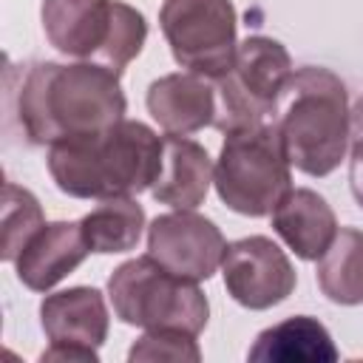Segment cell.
<instances>
[{"label":"cell","instance_id":"obj_21","mask_svg":"<svg viewBox=\"0 0 363 363\" xmlns=\"http://www.w3.org/2000/svg\"><path fill=\"white\" fill-rule=\"evenodd\" d=\"M128 360H173V363H199L201 349L196 343V335L176 332V329H153L145 332L128 352Z\"/></svg>","mask_w":363,"mask_h":363},{"label":"cell","instance_id":"obj_16","mask_svg":"<svg viewBox=\"0 0 363 363\" xmlns=\"http://www.w3.org/2000/svg\"><path fill=\"white\" fill-rule=\"evenodd\" d=\"M337 357L329 329L312 315H292L267 326L247 352L250 363H335Z\"/></svg>","mask_w":363,"mask_h":363},{"label":"cell","instance_id":"obj_17","mask_svg":"<svg viewBox=\"0 0 363 363\" xmlns=\"http://www.w3.org/2000/svg\"><path fill=\"white\" fill-rule=\"evenodd\" d=\"M145 224H147L145 207L133 196L102 199L91 213L79 218V227L91 252H99V255L133 250L142 238Z\"/></svg>","mask_w":363,"mask_h":363},{"label":"cell","instance_id":"obj_7","mask_svg":"<svg viewBox=\"0 0 363 363\" xmlns=\"http://www.w3.org/2000/svg\"><path fill=\"white\" fill-rule=\"evenodd\" d=\"M159 28L173 60L201 77L224 74L238 51V14L233 0H164Z\"/></svg>","mask_w":363,"mask_h":363},{"label":"cell","instance_id":"obj_10","mask_svg":"<svg viewBox=\"0 0 363 363\" xmlns=\"http://www.w3.org/2000/svg\"><path fill=\"white\" fill-rule=\"evenodd\" d=\"M145 105L164 133L187 136L213 125L216 88L210 77H201L193 71H176L147 85Z\"/></svg>","mask_w":363,"mask_h":363},{"label":"cell","instance_id":"obj_24","mask_svg":"<svg viewBox=\"0 0 363 363\" xmlns=\"http://www.w3.org/2000/svg\"><path fill=\"white\" fill-rule=\"evenodd\" d=\"M360 139H363V94L352 105V142H360Z\"/></svg>","mask_w":363,"mask_h":363},{"label":"cell","instance_id":"obj_5","mask_svg":"<svg viewBox=\"0 0 363 363\" xmlns=\"http://www.w3.org/2000/svg\"><path fill=\"white\" fill-rule=\"evenodd\" d=\"M213 184L230 210L250 218L269 216L292 190V164L275 122L230 130L216 159Z\"/></svg>","mask_w":363,"mask_h":363},{"label":"cell","instance_id":"obj_11","mask_svg":"<svg viewBox=\"0 0 363 363\" xmlns=\"http://www.w3.org/2000/svg\"><path fill=\"white\" fill-rule=\"evenodd\" d=\"M116 0H43L40 20L45 40L68 57L96 60L113 26Z\"/></svg>","mask_w":363,"mask_h":363},{"label":"cell","instance_id":"obj_15","mask_svg":"<svg viewBox=\"0 0 363 363\" xmlns=\"http://www.w3.org/2000/svg\"><path fill=\"white\" fill-rule=\"evenodd\" d=\"M278 238L303 261H318L337 235V218L329 201L309 190L292 187L269 213Z\"/></svg>","mask_w":363,"mask_h":363},{"label":"cell","instance_id":"obj_18","mask_svg":"<svg viewBox=\"0 0 363 363\" xmlns=\"http://www.w3.org/2000/svg\"><path fill=\"white\" fill-rule=\"evenodd\" d=\"M320 292L340 306L363 303V230L340 227L315 269Z\"/></svg>","mask_w":363,"mask_h":363},{"label":"cell","instance_id":"obj_14","mask_svg":"<svg viewBox=\"0 0 363 363\" xmlns=\"http://www.w3.org/2000/svg\"><path fill=\"white\" fill-rule=\"evenodd\" d=\"M213 170L216 164L199 142L167 133L162 139V167L150 193L159 204L173 210H196L210 193Z\"/></svg>","mask_w":363,"mask_h":363},{"label":"cell","instance_id":"obj_9","mask_svg":"<svg viewBox=\"0 0 363 363\" xmlns=\"http://www.w3.org/2000/svg\"><path fill=\"white\" fill-rule=\"evenodd\" d=\"M227 241L218 224L193 210L162 213L147 224V255H153L170 272L207 281L221 267Z\"/></svg>","mask_w":363,"mask_h":363},{"label":"cell","instance_id":"obj_13","mask_svg":"<svg viewBox=\"0 0 363 363\" xmlns=\"http://www.w3.org/2000/svg\"><path fill=\"white\" fill-rule=\"evenodd\" d=\"M40 326L51 343L99 349L111 326L105 295L94 286H68L45 295L40 303Z\"/></svg>","mask_w":363,"mask_h":363},{"label":"cell","instance_id":"obj_8","mask_svg":"<svg viewBox=\"0 0 363 363\" xmlns=\"http://www.w3.org/2000/svg\"><path fill=\"white\" fill-rule=\"evenodd\" d=\"M221 275L227 295L255 312L284 303L298 284L292 261L267 235H247L227 244Z\"/></svg>","mask_w":363,"mask_h":363},{"label":"cell","instance_id":"obj_19","mask_svg":"<svg viewBox=\"0 0 363 363\" xmlns=\"http://www.w3.org/2000/svg\"><path fill=\"white\" fill-rule=\"evenodd\" d=\"M45 224V216H43V207L37 201V196L14 182H6L3 187V250H0V258L3 261H11L20 255V250L43 230Z\"/></svg>","mask_w":363,"mask_h":363},{"label":"cell","instance_id":"obj_20","mask_svg":"<svg viewBox=\"0 0 363 363\" xmlns=\"http://www.w3.org/2000/svg\"><path fill=\"white\" fill-rule=\"evenodd\" d=\"M145 40H147V23H145V14L122 0H116V9H113V26H111V34H108V43L105 48L96 54L94 62L111 68L113 74L122 77V71L128 68V62H133L142 48H145Z\"/></svg>","mask_w":363,"mask_h":363},{"label":"cell","instance_id":"obj_12","mask_svg":"<svg viewBox=\"0 0 363 363\" xmlns=\"http://www.w3.org/2000/svg\"><path fill=\"white\" fill-rule=\"evenodd\" d=\"M91 247L82 235L79 221H51L20 250L14 258L17 281L31 292H48L65 275H71L85 258Z\"/></svg>","mask_w":363,"mask_h":363},{"label":"cell","instance_id":"obj_3","mask_svg":"<svg viewBox=\"0 0 363 363\" xmlns=\"http://www.w3.org/2000/svg\"><path fill=\"white\" fill-rule=\"evenodd\" d=\"M289 164L312 179L340 167L352 142V108L343 79L320 65L295 68L272 116Z\"/></svg>","mask_w":363,"mask_h":363},{"label":"cell","instance_id":"obj_1","mask_svg":"<svg viewBox=\"0 0 363 363\" xmlns=\"http://www.w3.org/2000/svg\"><path fill=\"white\" fill-rule=\"evenodd\" d=\"M11 116L20 133L31 145H54L68 136L96 133L125 119L128 99L119 74L111 68L79 62H34L20 74V85L11 88Z\"/></svg>","mask_w":363,"mask_h":363},{"label":"cell","instance_id":"obj_2","mask_svg":"<svg viewBox=\"0 0 363 363\" xmlns=\"http://www.w3.org/2000/svg\"><path fill=\"white\" fill-rule=\"evenodd\" d=\"M54 184L71 199H113L150 190L162 167V136L139 119L48 145Z\"/></svg>","mask_w":363,"mask_h":363},{"label":"cell","instance_id":"obj_22","mask_svg":"<svg viewBox=\"0 0 363 363\" xmlns=\"http://www.w3.org/2000/svg\"><path fill=\"white\" fill-rule=\"evenodd\" d=\"M40 360H68V363H96L99 352L96 349H82V346H65V343H51Z\"/></svg>","mask_w":363,"mask_h":363},{"label":"cell","instance_id":"obj_6","mask_svg":"<svg viewBox=\"0 0 363 363\" xmlns=\"http://www.w3.org/2000/svg\"><path fill=\"white\" fill-rule=\"evenodd\" d=\"M292 71H295L292 57L278 40L252 34L244 43H238L233 65L224 74L213 77V88H216L213 128L230 133L272 122L275 105Z\"/></svg>","mask_w":363,"mask_h":363},{"label":"cell","instance_id":"obj_23","mask_svg":"<svg viewBox=\"0 0 363 363\" xmlns=\"http://www.w3.org/2000/svg\"><path fill=\"white\" fill-rule=\"evenodd\" d=\"M349 187L354 201L363 207V139L352 142V153H349Z\"/></svg>","mask_w":363,"mask_h":363},{"label":"cell","instance_id":"obj_4","mask_svg":"<svg viewBox=\"0 0 363 363\" xmlns=\"http://www.w3.org/2000/svg\"><path fill=\"white\" fill-rule=\"evenodd\" d=\"M108 298L122 323L145 332L176 329L199 337L210 320V303L199 281L170 272L153 255L119 264L108 278Z\"/></svg>","mask_w":363,"mask_h":363}]
</instances>
